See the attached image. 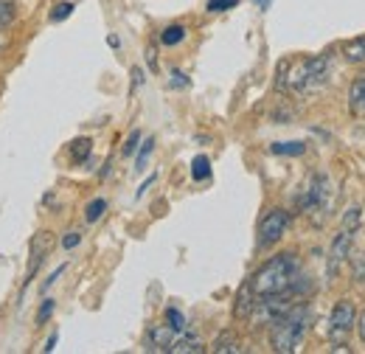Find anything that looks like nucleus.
Instances as JSON below:
<instances>
[{"mask_svg":"<svg viewBox=\"0 0 365 354\" xmlns=\"http://www.w3.org/2000/svg\"><path fill=\"white\" fill-rule=\"evenodd\" d=\"M304 275H301V262L295 253H278L270 262L259 267L250 278L256 298H267V295H298L304 290Z\"/></svg>","mask_w":365,"mask_h":354,"instance_id":"f257e3e1","label":"nucleus"},{"mask_svg":"<svg viewBox=\"0 0 365 354\" xmlns=\"http://www.w3.org/2000/svg\"><path fill=\"white\" fill-rule=\"evenodd\" d=\"M312 312L307 304H292V310L287 312L281 320H275L270 326V346L278 354H292L301 349L307 329H309Z\"/></svg>","mask_w":365,"mask_h":354,"instance_id":"f03ea898","label":"nucleus"},{"mask_svg":"<svg viewBox=\"0 0 365 354\" xmlns=\"http://www.w3.org/2000/svg\"><path fill=\"white\" fill-rule=\"evenodd\" d=\"M287 228H289V214L284 211V208H273L262 225H259V248H270L275 245L284 233H287Z\"/></svg>","mask_w":365,"mask_h":354,"instance_id":"7ed1b4c3","label":"nucleus"},{"mask_svg":"<svg viewBox=\"0 0 365 354\" xmlns=\"http://www.w3.org/2000/svg\"><path fill=\"white\" fill-rule=\"evenodd\" d=\"M354 323H357V310H354V304L351 301H337V307L331 310V318H329V335H331V340H343L351 329H354Z\"/></svg>","mask_w":365,"mask_h":354,"instance_id":"20e7f679","label":"nucleus"},{"mask_svg":"<svg viewBox=\"0 0 365 354\" xmlns=\"http://www.w3.org/2000/svg\"><path fill=\"white\" fill-rule=\"evenodd\" d=\"M349 256H351V231L340 228V233L334 236V242H331V251H329V265H326V273H329V278H334V275L340 273V265H343Z\"/></svg>","mask_w":365,"mask_h":354,"instance_id":"39448f33","label":"nucleus"},{"mask_svg":"<svg viewBox=\"0 0 365 354\" xmlns=\"http://www.w3.org/2000/svg\"><path fill=\"white\" fill-rule=\"evenodd\" d=\"M329 74H331V59L326 54L309 56L307 59V90H315L320 85H326Z\"/></svg>","mask_w":365,"mask_h":354,"instance_id":"423d86ee","label":"nucleus"},{"mask_svg":"<svg viewBox=\"0 0 365 354\" xmlns=\"http://www.w3.org/2000/svg\"><path fill=\"white\" fill-rule=\"evenodd\" d=\"M48 248H51V236H48V231H40V233L31 239V259H29V267H26V287L31 284V278L37 275L40 265L46 262Z\"/></svg>","mask_w":365,"mask_h":354,"instance_id":"0eeeda50","label":"nucleus"},{"mask_svg":"<svg viewBox=\"0 0 365 354\" xmlns=\"http://www.w3.org/2000/svg\"><path fill=\"white\" fill-rule=\"evenodd\" d=\"M178 338V329H172L169 323H160V326H152L149 335H146V349L149 352H169L172 343Z\"/></svg>","mask_w":365,"mask_h":354,"instance_id":"6e6552de","label":"nucleus"},{"mask_svg":"<svg viewBox=\"0 0 365 354\" xmlns=\"http://www.w3.org/2000/svg\"><path fill=\"white\" fill-rule=\"evenodd\" d=\"M256 310V293H253V284L250 281H245L242 287H239V293H236V301H233V315L239 318V320H245V318H250Z\"/></svg>","mask_w":365,"mask_h":354,"instance_id":"1a4fd4ad","label":"nucleus"},{"mask_svg":"<svg viewBox=\"0 0 365 354\" xmlns=\"http://www.w3.org/2000/svg\"><path fill=\"white\" fill-rule=\"evenodd\" d=\"M172 354H200L205 352V346H202V340H200V335H191V332H178V338H175V343H172Z\"/></svg>","mask_w":365,"mask_h":354,"instance_id":"9d476101","label":"nucleus"},{"mask_svg":"<svg viewBox=\"0 0 365 354\" xmlns=\"http://www.w3.org/2000/svg\"><path fill=\"white\" fill-rule=\"evenodd\" d=\"M349 110H351L354 116L365 118V76L357 79V82L349 88Z\"/></svg>","mask_w":365,"mask_h":354,"instance_id":"9b49d317","label":"nucleus"},{"mask_svg":"<svg viewBox=\"0 0 365 354\" xmlns=\"http://www.w3.org/2000/svg\"><path fill=\"white\" fill-rule=\"evenodd\" d=\"M211 352H217V354H239V352H242V340H239L233 332H222V335H217V340L211 343Z\"/></svg>","mask_w":365,"mask_h":354,"instance_id":"f8f14e48","label":"nucleus"},{"mask_svg":"<svg viewBox=\"0 0 365 354\" xmlns=\"http://www.w3.org/2000/svg\"><path fill=\"white\" fill-rule=\"evenodd\" d=\"M270 152L273 155H304L307 143H301V141H278V143L270 146Z\"/></svg>","mask_w":365,"mask_h":354,"instance_id":"ddd939ff","label":"nucleus"},{"mask_svg":"<svg viewBox=\"0 0 365 354\" xmlns=\"http://www.w3.org/2000/svg\"><path fill=\"white\" fill-rule=\"evenodd\" d=\"M343 54H346L349 62H365V37H357V40L346 43Z\"/></svg>","mask_w":365,"mask_h":354,"instance_id":"4468645a","label":"nucleus"},{"mask_svg":"<svg viewBox=\"0 0 365 354\" xmlns=\"http://www.w3.org/2000/svg\"><path fill=\"white\" fill-rule=\"evenodd\" d=\"M191 177L194 180H208L211 177V161L205 155H200V158L191 161Z\"/></svg>","mask_w":365,"mask_h":354,"instance_id":"2eb2a0df","label":"nucleus"},{"mask_svg":"<svg viewBox=\"0 0 365 354\" xmlns=\"http://www.w3.org/2000/svg\"><path fill=\"white\" fill-rule=\"evenodd\" d=\"M91 149H93L91 138H76V141L71 143V155H73V161H88Z\"/></svg>","mask_w":365,"mask_h":354,"instance_id":"dca6fc26","label":"nucleus"},{"mask_svg":"<svg viewBox=\"0 0 365 354\" xmlns=\"http://www.w3.org/2000/svg\"><path fill=\"white\" fill-rule=\"evenodd\" d=\"M185 40V29L182 26H169L163 34H160V43L163 45H178Z\"/></svg>","mask_w":365,"mask_h":354,"instance_id":"f3484780","label":"nucleus"},{"mask_svg":"<svg viewBox=\"0 0 365 354\" xmlns=\"http://www.w3.org/2000/svg\"><path fill=\"white\" fill-rule=\"evenodd\" d=\"M14 23V3L11 0H0V31H6Z\"/></svg>","mask_w":365,"mask_h":354,"instance_id":"a211bd4d","label":"nucleus"},{"mask_svg":"<svg viewBox=\"0 0 365 354\" xmlns=\"http://www.w3.org/2000/svg\"><path fill=\"white\" fill-rule=\"evenodd\" d=\"M104 208H107V200H101V197H98V200H93L91 206L85 208V220L96 222L98 217H101V214H104Z\"/></svg>","mask_w":365,"mask_h":354,"instance_id":"6ab92c4d","label":"nucleus"},{"mask_svg":"<svg viewBox=\"0 0 365 354\" xmlns=\"http://www.w3.org/2000/svg\"><path fill=\"white\" fill-rule=\"evenodd\" d=\"M351 273H354V278L365 284V253H354L351 256Z\"/></svg>","mask_w":365,"mask_h":354,"instance_id":"aec40b11","label":"nucleus"},{"mask_svg":"<svg viewBox=\"0 0 365 354\" xmlns=\"http://www.w3.org/2000/svg\"><path fill=\"white\" fill-rule=\"evenodd\" d=\"M152 149H155V141L152 138H146L143 141V146H140V152H138V172H143V166H146V161H149V155H152Z\"/></svg>","mask_w":365,"mask_h":354,"instance_id":"412c9836","label":"nucleus"},{"mask_svg":"<svg viewBox=\"0 0 365 354\" xmlns=\"http://www.w3.org/2000/svg\"><path fill=\"white\" fill-rule=\"evenodd\" d=\"M360 217H363V211H360L357 206H354V208H349V211H346V217H343V228H346V231H351V228L357 231V225H360Z\"/></svg>","mask_w":365,"mask_h":354,"instance_id":"4be33fe9","label":"nucleus"},{"mask_svg":"<svg viewBox=\"0 0 365 354\" xmlns=\"http://www.w3.org/2000/svg\"><path fill=\"white\" fill-rule=\"evenodd\" d=\"M71 11H73V3H59V6H53V11H51V23H59V20L71 17Z\"/></svg>","mask_w":365,"mask_h":354,"instance_id":"5701e85b","label":"nucleus"},{"mask_svg":"<svg viewBox=\"0 0 365 354\" xmlns=\"http://www.w3.org/2000/svg\"><path fill=\"white\" fill-rule=\"evenodd\" d=\"M166 320H169V326H172V329H178V332L185 329V318H182V312L175 310V307H172V310H166Z\"/></svg>","mask_w":365,"mask_h":354,"instance_id":"b1692460","label":"nucleus"},{"mask_svg":"<svg viewBox=\"0 0 365 354\" xmlns=\"http://www.w3.org/2000/svg\"><path fill=\"white\" fill-rule=\"evenodd\" d=\"M53 310H56L53 298H46V301H43V307H40V312H37V326H43V323H48V318L53 315Z\"/></svg>","mask_w":365,"mask_h":354,"instance_id":"393cba45","label":"nucleus"},{"mask_svg":"<svg viewBox=\"0 0 365 354\" xmlns=\"http://www.w3.org/2000/svg\"><path fill=\"white\" fill-rule=\"evenodd\" d=\"M239 0H208V11H228V9H236Z\"/></svg>","mask_w":365,"mask_h":354,"instance_id":"a878e982","label":"nucleus"},{"mask_svg":"<svg viewBox=\"0 0 365 354\" xmlns=\"http://www.w3.org/2000/svg\"><path fill=\"white\" fill-rule=\"evenodd\" d=\"M138 141H140V133H130V138H127V143H124V149H121V155H124V158H130V155H133V152H135L138 149Z\"/></svg>","mask_w":365,"mask_h":354,"instance_id":"bb28decb","label":"nucleus"},{"mask_svg":"<svg viewBox=\"0 0 365 354\" xmlns=\"http://www.w3.org/2000/svg\"><path fill=\"white\" fill-rule=\"evenodd\" d=\"M79 242H82V233H79V231H71V233L62 239V248H68V251H71V248H76Z\"/></svg>","mask_w":365,"mask_h":354,"instance_id":"cd10ccee","label":"nucleus"},{"mask_svg":"<svg viewBox=\"0 0 365 354\" xmlns=\"http://www.w3.org/2000/svg\"><path fill=\"white\" fill-rule=\"evenodd\" d=\"M169 88H188V79L182 76L180 71H175V74H172V79H169Z\"/></svg>","mask_w":365,"mask_h":354,"instance_id":"c85d7f7f","label":"nucleus"},{"mask_svg":"<svg viewBox=\"0 0 365 354\" xmlns=\"http://www.w3.org/2000/svg\"><path fill=\"white\" fill-rule=\"evenodd\" d=\"M62 273H65V265H59V267H56V270H53V273H51V275H48V281H46V284H43V293H46L48 287H51V284H53V281H56V278H59Z\"/></svg>","mask_w":365,"mask_h":354,"instance_id":"c756f323","label":"nucleus"},{"mask_svg":"<svg viewBox=\"0 0 365 354\" xmlns=\"http://www.w3.org/2000/svg\"><path fill=\"white\" fill-rule=\"evenodd\" d=\"M56 340H59V338H56V332H53V335H51V338H48V340H46V346H43V352H53V349H56Z\"/></svg>","mask_w":365,"mask_h":354,"instance_id":"7c9ffc66","label":"nucleus"},{"mask_svg":"<svg viewBox=\"0 0 365 354\" xmlns=\"http://www.w3.org/2000/svg\"><path fill=\"white\" fill-rule=\"evenodd\" d=\"M152 183H155V175L149 177V180H146V183H143V186H140V188H138V197H140V194H143V191H146V188H149V186H152Z\"/></svg>","mask_w":365,"mask_h":354,"instance_id":"2f4dec72","label":"nucleus"},{"mask_svg":"<svg viewBox=\"0 0 365 354\" xmlns=\"http://www.w3.org/2000/svg\"><path fill=\"white\" fill-rule=\"evenodd\" d=\"M253 3H256L259 9H270V3H273V0H253Z\"/></svg>","mask_w":365,"mask_h":354,"instance_id":"473e14b6","label":"nucleus"},{"mask_svg":"<svg viewBox=\"0 0 365 354\" xmlns=\"http://www.w3.org/2000/svg\"><path fill=\"white\" fill-rule=\"evenodd\" d=\"M133 76H135V88H138V85H140V79H143V74H140V68H135V71H133Z\"/></svg>","mask_w":365,"mask_h":354,"instance_id":"72a5a7b5","label":"nucleus"},{"mask_svg":"<svg viewBox=\"0 0 365 354\" xmlns=\"http://www.w3.org/2000/svg\"><path fill=\"white\" fill-rule=\"evenodd\" d=\"M360 338H363V343H365V312H363V318H360Z\"/></svg>","mask_w":365,"mask_h":354,"instance_id":"f704fd0d","label":"nucleus"}]
</instances>
